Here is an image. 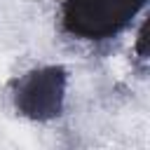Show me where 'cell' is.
<instances>
[{
  "label": "cell",
  "mask_w": 150,
  "mask_h": 150,
  "mask_svg": "<svg viewBox=\"0 0 150 150\" xmlns=\"http://www.w3.org/2000/svg\"><path fill=\"white\" fill-rule=\"evenodd\" d=\"M145 0H61V26L68 35L87 42H101L120 35Z\"/></svg>",
  "instance_id": "cell-1"
},
{
  "label": "cell",
  "mask_w": 150,
  "mask_h": 150,
  "mask_svg": "<svg viewBox=\"0 0 150 150\" xmlns=\"http://www.w3.org/2000/svg\"><path fill=\"white\" fill-rule=\"evenodd\" d=\"M68 73L61 66H42L21 75L14 84L16 110L35 122H47L61 115L66 101Z\"/></svg>",
  "instance_id": "cell-2"
}]
</instances>
